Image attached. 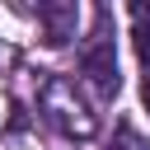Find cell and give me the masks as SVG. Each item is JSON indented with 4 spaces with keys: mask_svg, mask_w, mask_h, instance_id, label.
Returning a JSON list of instances; mask_svg holds the SVG:
<instances>
[{
    "mask_svg": "<svg viewBox=\"0 0 150 150\" xmlns=\"http://www.w3.org/2000/svg\"><path fill=\"white\" fill-rule=\"evenodd\" d=\"M136 19H141V23H150V5H136Z\"/></svg>",
    "mask_w": 150,
    "mask_h": 150,
    "instance_id": "5",
    "label": "cell"
},
{
    "mask_svg": "<svg viewBox=\"0 0 150 150\" xmlns=\"http://www.w3.org/2000/svg\"><path fill=\"white\" fill-rule=\"evenodd\" d=\"M42 112H47L61 131H70V136H89V131H94V117H89L84 103L75 98V84H70V80H52V84H47Z\"/></svg>",
    "mask_w": 150,
    "mask_h": 150,
    "instance_id": "1",
    "label": "cell"
},
{
    "mask_svg": "<svg viewBox=\"0 0 150 150\" xmlns=\"http://www.w3.org/2000/svg\"><path fill=\"white\" fill-rule=\"evenodd\" d=\"M117 150H145V145H141V136H136L131 127H122V131H117Z\"/></svg>",
    "mask_w": 150,
    "mask_h": 150,
    "instance_id": "4",
    "label": "cell"
},
{
    "mask_svg": "<svg viewBox=\"0 0 150 150\" xmlns=\"http://www.w3.org/2000/svg\"><path fill=\"white\" fill-rule=\"evenodd\" d=\"M84 75L94 80V89L98 94H117V56H112V42H94L89 52H84Z\"/></svg>",
    "mask_w": 150,
    "mask_h": 150,
    "instance_id": "2",
    "label": "cell"
},
{
    "mask_svg": "<svg viewBox=\"0 0 150 150\" xmlns=\"http://www.w3.org/2000/svg\"><path fill=\"white\" fill-rule=\"evenodd\" d=\"M136 52L141 61H150V23H136Z\"/></svg>",
    "mask_w": 150,
    "mask_h": 150,
    "instance_id": "3",
    "label": "cell"
},
{
    "mask_svg": "<svg viewBox=\"0 0 150 150\" xmlns=\"http://www.w3.org/2000/svg\"><path fill=\"white\" fill-rule=\"evenodd\" d=\"M145 108H150V75H145Z\"/></svg>",
    "mask_w": 150,
    "mask_h": 150,
    "instance_id": "6",
    "label": "cell"
}]
</instances>
